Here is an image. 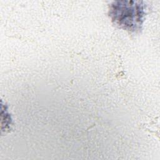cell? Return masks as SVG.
Masks as SVG:
<instances>
[{"label": "cell", "instance_id": "obj_1", "mask_svg": "<svg viewBox=\"0 0 160 160\" xmlns=\"http://www.w3.org/2000/svg\"><path fill=\"white\" fill-rule=\"evenodd\" d=\"M146 6L139 1H114L109 6V14L118 26L131 32L141 30Z\"/></svg>", "mask_w": 160, "mask_h": 160}]
</instances>
